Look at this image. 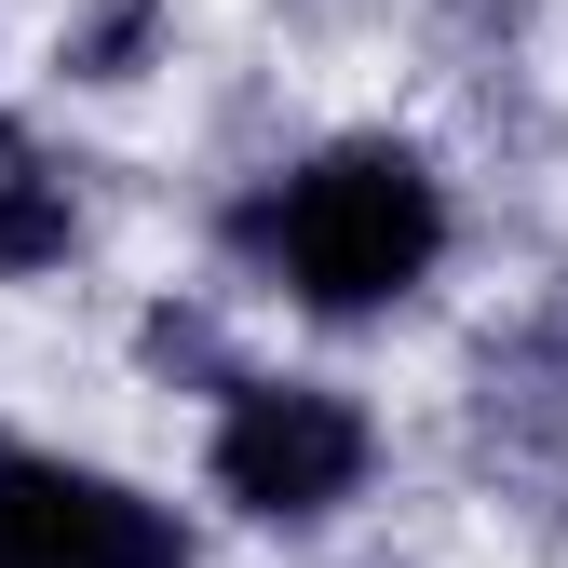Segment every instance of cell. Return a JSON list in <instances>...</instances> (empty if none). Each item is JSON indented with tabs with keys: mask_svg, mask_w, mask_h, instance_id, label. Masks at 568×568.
Returning a JSON list of instances; mask_svg holds the SVG:
<instances>
[{
	"mask_svg": "<svg viewBox=\"0 0 568 568\" xmlns=\"http://www.w3.org/2000/svg\"><path fill=\"white\" fill-rule=\"evenodd\" d=\"M244 244L271 257V284L298 312H393L406 284H434L447 257V190L419 150H393V135H352V150L298 163L257 217Z\"/></svg>",
	"mask_w": 568,
	"mask_h": 568,
	"instance_id": "cell-1",
	"label": "cell"
},
{
	"mask_svg": "<svg viewBox=\"0 0 568 568\" xmlns=\"http://www.w3.org/2000/svg\"><path fill=\"white\" fill-rule=\"evenodd\" d=\"M366 474H379V419L338 379H231L217 501H244L257 528H325L338 501H366Z\"/></svg>",
	"mask_w": 568,
	"mask_h": 568,
	"instance_id": "cell-2",
	"label": "cell"
},
{
	"mask_svg": "<svg viewBox=\"0 0 568 568\" xmlns=\"http://www.w3.org/2000/svg\"><path fill=\"white\" fill-rule=\"evenodd\" d=\"M176 515L122 474L0 447V568H176Z\"/></svg>",
	"mask_w": 568,
	"mask_h": 568,
	"instance_id": "cell-3",
	"label": "cell"
},
{
	"mask_svg": "<svg viewBox=\"0 0 568 568\" xmlns=\"http://www.w3.org/2000/svg\"><path fill=\"white\" fill-rule=\"evenodd\" d=\"M68 231H82V217H68V176L41 163L28 122H0V271H54Z\"/></svg>",
	"mask_w": 568,
	"mask_h": 568,
	"instance_id": "cell-4",
	"label": "cell"
},
{
	"mask_svg": "<svg viewBox=\"0 0 568 568\" xmlns=\"http://www.w3.org/2000/svg\"><path fill=\"white\" fill-rule=\"evenodd\" d=\"M150 14H163V0H95V28L68 41V68H82V82H122L135 41H150Z\"/></svg>",
	"mask_w": 568,
	"mask_h": 568,
	"instance_id": "cell-5",
	"label": "cell"
}]
</instances>
